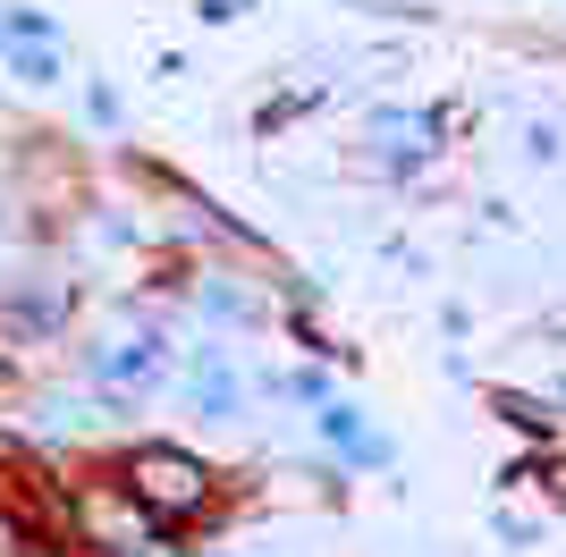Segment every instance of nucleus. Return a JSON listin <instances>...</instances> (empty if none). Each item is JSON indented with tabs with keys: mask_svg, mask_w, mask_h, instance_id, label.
Returning a JSON list of instances; mask_svg holds the SVG:
<instances>
[{
	"mask_svg": "<svg viewBox=\"0 0 566 557\" xmlns=\"http://www.w3.org/2000/svg\"><path fill=\"white\" fill-rule=\"evenodd\" d=\"M127 498H144L161 524H178V515H203L212 473H203L187 448H136V456H127Z\"/></svg>",
	"mask_w": 566,
	"mask_h": 557,
	"instance_id": "obj_1",
	"label": "nucleus"
},
{
	"mask_svg": "<svg viewBox=\"0 0 566 557\" xmlns=\"http://www.w3.org/2000/svg\"><path fill=\"white\" fill-rule=\"evenodd\" d=\"M85 515H94V533H102V540H136V533H144V515H153V507H144V498H136V507H111V498H94Z\"/></svg>",
	"mask_w": 566,
	"mask_h": 557,
	"instance_id": "obj_2",
	"label": "nucleus"
},
{
	"mask_svg": "<svg viewBox=\"0 0 566 557\" xmlns=\"http://www.w3.org/2000/svg\"><path fill=\"white\" fill-rule=\"evenodd\" d=\"M0 557H25V533L9 524V515H0Z\"/></svg>",
	"mask_w": 566,
	"mask_h": 557,
	"instance_id": "obj_3",
	"label": "nucleus"
}]
</instances>
